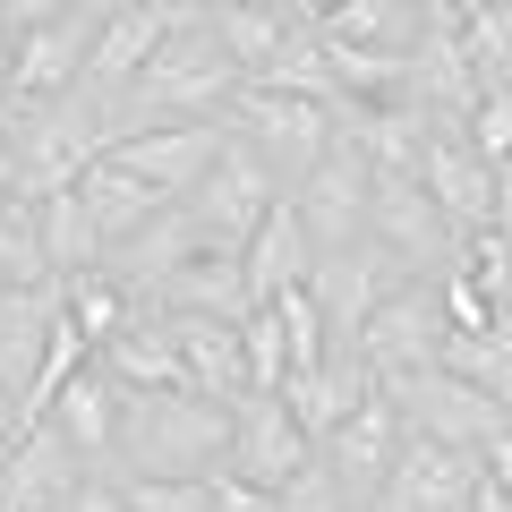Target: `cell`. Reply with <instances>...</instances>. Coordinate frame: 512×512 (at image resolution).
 Returning a JSON list of instances; mask_svg holds the SVG:
<instances>
[{
  "label": "cell",
  "instance_id": "22",
  "mask_svg": "<svg viewBox=\"0 0 512 512\" xmlns=\"http://www.w3.org/2000/svg\"><path fill=\"white\" fill-rule=\"evenodd\" d=\"M103 367L128 384V393H180V384H188L180 333H171V308H163V299H146V308L103 342Z\"/></svg>",
  "mask_w": 512,
  "mask_h": 512
},
{
  "label": "cell",
  "instance_id": "15",
  "mask_svg": "<svg viewBox=\"0 0 512 512\" xmlns=\"http://www.w3.org/2000/svg\"><path fill=\"white\" fill-rule=\"evenodd\" d=\"M86 52H94V18L69 9V18H52V26H35V35L9 43L0 94H9V103H52V94H69L77 77H86Z\"/></svg>",
  "mask_w": 512,
  "mask_h": 512
},
{
  "label": "cell",
  "instance_id": "31",
  "mask_svg": "<svg viewBox=\"0 0 512 512\" xmlns=\"http://www.w3.org/2000/svg\"><path fill=\"white\" fill-rule=\"evenodd\" d=\"M0 282H9V291H26V282H52V265H43L35 197H0Z\"/></svg>",
  "mask_w": 512,
  "mask_h": 512
},
{
  "label": "cell",
  "instance_id": "29",
  "mask_svg": "<svg viewBox=\"0 0 512 512\" xmlns=\"http://www.w3.org/2000/svg\"><path fill=\"white\" fill-rule=\"evenodd\" d=\"M427 9L419 0H342V18L325 26V43H359V52H419L427 35Z\"/></svg>",
  "mask_w": 512,
  "mask_h": 512
},
{
  "label": "cell",
  "instance_id": "18",
  "mask_svg": "<svg viewBox=\"0 0 512 512\" xmlns=\"http://www.w3.org/2000/svg\"><path fill=\"white\" fill-rule=\"evenodd\" d=\"M171 333H180V367H188V393H205V402H248L256 376H248V316H180L171 308Z\"/></svg>",
  "mask_w": 512,
  "mask_h": 512
},
{
  "label": "cell",
  "instance_id": "5",
  "mask_svg": "<svg viewBox=\"0 0 512 512\" xmlns=\"http://www.w3.org/2000/svg\"><path fill=\"white\" fill-rule=\"evenodd\" d=\"M282 197H291V188H282L274 171H265V163H256V154L231 137V128H222L214 171H205V180L188 188L180 205H188V222H197V239H205V248H248V239H256V222L274 214Z\"/></svg>",
  "mask_w": 512,
  "mask_h": 512
},
{
  "label": "cell",
  "instance_id": "39",
  "mask_svg": "<svg viewBox=\"0 0 512 512\" xmlns=\"http://www.w3.org/2000/svg\"><path fill=\"white\" fill-rule=\"evenodd\" d=\"M282 9H291V18H308V26H316V35H325V26H333V18H342V0H282Z\"/></svg>",
  "mask_w": 512,
  "mask_h": 512
},
{
  "label": "cell",
  "instance_id": "27",
  "mask_svg": "<svg viewBox=\"0 0 512 512\" xmlns=\"http://www.w3.org/2000/svg\"><path fill=\"white\" fill-rule=\"evenodd\" d=\"M163 308H180V316H256V282H248V256L239 248H205V256H188L180 274L163 282Z\"/></svg>",
  "mask_w": 512,
  "mask_h": 512
},
{
  "label": "cell",
  "instance_id": "37",
  "mask_svg": "<svg viewBox=\"0 0 512 512\" xmlns=\"http://www.w3.org/2000/svg\"><path fill=\"white\" fill-rule=\"evenodd\" d=\"M77 0H0V18H9V35H35V26H52V18H69Z\"/></svg>",
  "mask_w": 512,
  "mask_h": 512
},
{
  "label": "cell",
  "instance_id": "36",
  "mask_svg": "<svg viewBox=\"0 0 512 512\" xmlns=\"http://www.w3.org/2000/svg\"><path fill=\"white\" fill-rule=\"evenodd\" d=\"M214 512H282V495H274V487H256V478L214 470Z\"/></svg>",
  "mask_w": 512,
  "mask_h": 512
},
{
  "label": "cell",
  "instance_id": "16",
  "mask_svg": "<svg viewBox=\"0 0 512 512\" xmlns=\"http://www.w3.org/2000/svg\"><path fill=\"white\" fill-rule=\"evenodd\" d=\"M180 26H188V0H154V9H120V18H103V26H94V52H86V86L128 94Z\"/></svg>",
  "mask_w": 512,
  "mask_h": 512
},
{
  "label": "cell",
  "instance_id": "20",
  "mask_svg": "<svg viewBox=\"0 0 512 512\" xmlns=\"http://www.w3.org/2000/svg\"><path fill=\"white\" fill-rule=\"evenodd\" d=\"M120 402H128V384L111 376V367H103V350H94V367L60 384V402L43 410V419H52L60 436H69L77 453L94 461V470H111V453H120Z\"/></svg>",
  "mask_w": 512,
  "mask_h": 512
},
{
  "label": "cell",
  "instance_id": "13",
  "mask_svg": "<svg viewBox=\"0 0 512 512\" xmlns=\"http://www.w3.org/2000/svg\"><path fill=\"white\" fill-rule=\"evenodd\" d=\"M419 180H427V197L453 214L461 239L495 231V163L470 146V128H427V163H419Z\"/></svg>",
  "mask_w": 512,
  "mask_h": 512
},
{
  "label": "cell",
  "instance_id": "7",
  "mask_svg": "<svg viewBox=\"0 0 512 512\" xmlns=\"http://www.w3.org/2000/svg\"><path fill=\"white\" fill-rule=\"evenodd\" d=\"M86 478H94V461L52 419H26L9 436V453H0V512H69L86 495Z\"/></svg>",
  "mask_w": 512,
  "mask_h": 512
},
{
  "label": "cell",
  "instance_id": "35",
  "mask_svg": "<svg viewBox=\"0 0 512 512\" xmlns=\"http://www.w3.org/2000/svg\"><path fill=\"white\" fill-rule=\"evenodd\" d=\"M282 512H350V487L333 478V461H325V453H316L308 470L282 487Z\"/></svg>",
  "mask_w": 512,
  "mask_h": 512
},
{
  "label": "cell",
  "instance_id": "11",
  "mask_svg": "<svg viewBox=\"0 0 512 512\" xmlns=\"http://www.w3.org/2000/svg\"><path fill=\"white\" fill-rule=\"evenodd\" d=\"M478 478H487V461L461 453V444H436V436H410L402 453H393V470H384V512H470Z\"/></svg>",
  "mask_w": 512,
  "mask_h": 512
},
{
  "label": "cell",
  "instance_id": "28",
  "mask_svg": "<svg viewBox=\"0 0 512 512\" xmlns=\"http://www.w3.org/2000/svg\"><path fill=\"white\" fill-rule=\"evenodd\" d=\"M35 222H43V265H52V282L94 274V265L111 256L103 222L86 214V197H77V188H43V197H35Z\"/></svg>",
  "mask_w": 512,
  "mask_h": 512
},
{
  "label": "cell",
  "instance_id": "33",
  "mask_svg": "<svg viewBox=\"0 0 512 512\" xmlns=\"http://www.w3.org/2000/svg\"><path fill=\"white\" fill-rule=\"evenodd\" d=\"M128 512H214V478H128Z\"/></svg>",
  "mask_w": 512,
  "mask_h": 512
},
{
  "label": "cell",
  "instance_id": "32",
  "mask_svg": "<svg viewBox=\"0 0 512 512\" xmlns=\"http://www.w3.org/2000/svg\"><path fill=\"white\" fill-rule=\"evenodd\" d=\"M248 376H256V393H282L291 384V333H282L274 308L248 316Z\"/></svg>",
  "mask_w": 512,
  "mask_h": 512
},
{
  "label": "cell",
  "instance_id": "46",
  "mask_svg": "<svg viewBox=\"0 0 512 512\" xmlns=\"http://www.w3.org/2000/svg\"><path fill=\"white\" fill-rule=\"evenodd\" d=\"M350 512H384V504H350Z\"/></svg>",
  "mask_w": 512,
  "mask_h": 512
},
{
  "label": "cell",
  "instance_id": "43",
  "mask_svg": "<svg viewBox=\"0 0 512 512\" xmlns=\"http://www.w3.org/2000/svg\"><path fill=\"white\" fill-rule=\"evenodd\" d=\"M188 9H282V0H188Z\"/></svg>",
  "mask_w": 512,
  "mask_h": 512
},
{
  "label": "cell",
  "instance_id": "49",
  "mask_svg": "<svg viewBox=\"0 0 512 512\" xmlns=\"http://www.w3.org/2000/svg\"><path fill=\"white\" fill-rule=\"evenodd\" d=\"M504 9H512V0H504Z\"/></svg>",
  "mask_w": 512,
  "mask_h": 512
},
{
  "label": "cell",
  "instance_id": "38",
  "mask_svg": "<svg viewBox=\"0 0 512 512\" xmlns=\"http://www.w3.org/2000/svg\"><path fill=\"white\" fill-rule=\"evenodd\" d=\"M69 512H128V487H120V470H94V478H86V495H77Z\"/></svg>",
  "mask_w": 512,
  "mask_h": 512
},
{
  "label": "cell",
  "instance_id": "10",
  "mask_svg": "<svg viewBox=\"0 0 512 512\" xmlns=\"http://www.w3.org/2000/svg\"><path fill=\"white\" fill-rule=\"evenodd\" d=\"M402 265H393V248L384 239H350V248H325L316 256V308H325V325H333V342H359V325L384 308V299L402 291Z\"/></svg>",
  "mask_w": 512,
  "mask_h": 512
},
{
  "label": "cell",
  "instance_id": "40",
  "mask_svg": "<svg viewBox=\"0 0 512 512\" xmlns=\"http://www.w3.org/2000/svg\"><path fill=\"white\" fill-rule=\"evenodd\" d=\"M470 512H512V495L495 487V478H478V495H470Z\"/></svg>",
  "mask_w": 512,
  "mask_h": 512
},
{
  "label": "cell",
  "instance_id": "26",
  "mask_svg": "<svg viewBox=\"0 0 512 512\" xmlns=\"http://www.w3.org/2000/svg\"><path fill=\"white\" fill-rule=\"evenodd\" d=\"M69 188L86 197V214L103 222V239H111V248H120V239H137V231H146V222H154V214L171 205L163 188H154V180H137V171H128L120 154H94V163L77 171Z\"/></svg>",
  "mask_w": 512,
  "mask_h": 512
},
{
  "label": "cell",
  "instance_id": "2",
  "mask_svg": "<svg viewBox=\"0 0 512 512\" xmlns=\"http://www.w3.org/2000/svg\"><path fill=\"white\" fill-rule=\"evenodd\" d=\"M239 86H248L239 60L214 43L205 9H188V26L154 52V69L120 94V137H137V128H180V120H222Z\"/></svg>",
  "mask_w": 512,
  "mask_h": 512
},
{
  "label": "cell",
  "instance_id": "45",
  "mask_svg": "<svg viewBox=\"0 0 512 512\" xmlns=\"http://www.w3.org/2000/svg\"><path fill=\"white\" fill-rule=\"evenodd\" d=\"M478 9H504V0H461V18H478Z\"/></svg>",
  "mask_w": 512,
  "mask_h": 512
},
{
  "label": "cell",
  "instance_id": "42",
  "mask_svg": "<svg viewBox=\"0 0 512 512\" xmlns=\"http://www.w3.org/2000/svg\"><path fill=\"white\" fill-rule=\"evenodd\" d=\"M419 9H427L436 26H461V0H419Z\"/></svg>",
  "mask_w": 512,
  "mask_h": 512
},
{
  "label": "cell",
  "instance_id": "12",
  "mask_svg": "<svg viewBox=\"0 0 512 512\" xmlns=\"http://www.w3.org/2000/svg\"><path fill=\"white\" fill-rule=\"evenodd\" d=\"M376 393H384V376H376V359H367L359 342H333L316 367H291V384H282V402L299 410V427H308L316 444H325L359 402H376Z\"/></svg>",
  "mask_w": 512,
  "mask_h": 512
},
{
  "label": "cell",
  "instance_id": "21",
  "mask_svg": "<svg viewBox=\"0 0 512 512\" xmlns=\"http://www.w3.org/2000/svg\"><path fill=\"white\" fill-rule=\"evenodd\" d=\"M239 256H248L256 308H265V299H282V291H308V282H316V256H325V248H316V231H308V214H299V197H282L274 214L256 222V239H248Z\"/></svg>",
  "mask_w": 512,
  "mask_h": 512
},
{
  "label": "cell",
  "instance_id": "47",
  "mask_svg": "<svg viewBox=\"0 0 512 512\" xmlns=\"http://www.w3.org/2000/svg\"><path fill=\"white\" fill-rule=\"evenodd\" d=\"M0 197H9V188H0Z\"/></svg>",
  "mask_w": 512,
  "mask_h": 512
},
{
  "label": "cell",
  "instance_id": "23",
  "mask_svg": "<svg viewBox=\"0 0 512 512\" xmlns=\"http://www.w3.org/2000/svg\"><path fill=\"white\" fill-rule=\"evenodd\" d=\"M52 325H60V282H26V291H0V384L18 393H35L43 376V350H52Z\"/></svg>",
  "mask_w": 512,
  "mask_h": 512
},
{
  "label": "cell",
  "instance_id": "14",
  "mask_svg": "<svg viewBox=\"0 0 512 512\" xmlns=\"http://www.w3.org/2000/svg\"><path fill=\"white\" fill-rule=\"evenodd\" d=\"M444 333H453L444 291H436V282H402V291L359 325V350L376 359V376H393V367H427L444 350Z\"/></svg>",
  "mask_w": 512,
  "mask_h": 512
},
{
  "label": "cell",
  "instance_id": "34",
  "mask_svg": "<svg viewBox=\"0 0 512 512\" xmlns=\"http://www.w3.org/2000/svg\"><path fill=\"white\" fill-rule=\"evenodd\" d=\"M470 146L487 154V163H512V86H487L470 111Z\"/></svg>",
  "mask_w": 512,
  "mask_h": 512
},
{
  "label": "cell",
  "instance_id": "17",
  "mask_svg": "<svg viewBox=\"0 0 512 512\" xmlns=\"http://www.w3.org/2000/svg\"><path fill=\"white\" fill-rule=\"evenodd\" d=\"M402 444H410L402 410L376 393V402H359V410H350V419L333 427L325 444H316V453L333 461V478L350 487V504H376V495H384V470H393V453H402Z\"/></svg>",
  "mask_w": 512,
  "mask_h": 512
},
{
  "label": "cell",
  "instance_id": "44",
  "mask_svg": "<svg viewBox=\"0 0 512 512\" xmlns=\"http://www.w3.org/2000/svg\"><path fill=\"white\" fill-rule=\"evenodd\" d=\"M9 43H18V35H9V18H0V77H9Z\"/></svg>",
  "mask_w": 512,
  "mask_h": 512
},
{
  "label": "cell",
  "instance_id": "1",
  "mask_svg": "<svg viewBox=\"0 0 512 512\" xmlns=\"http://www.w3.org/2000/svg\"><path fill=\"white\" fill-rule=\"evenodd\" d=\"M231 461V410L205 393H128L120 402V453L111 470L128 478H214Z\"/></svg>",
  "mask_w": 512,
  "mask_h": 512
},
{
  "label": "cell",
  "instance_id": "9",
  "mask_svg": "<svg viewBox=\"0 0 512 512\" xmlns=\"http://www.w3.org/2000/svg\"><path fill=\"white\" fill-rule=\"evenodd\" d=\"M299 197V214H308V231H316V248H350V239H367V205H376V163H367V146L359 137H333V154L308 171V180L291 188Z\"/></svg>",
  "mask_w": 512,
  "mask_h": 512
},
{
  "label": "cell",
  "instance_id": "19",
  "mask_svg": "<svg viewBox=\"0 0 512 512\" xmlns=\"http://www.w3.org/2000/svg\"><path fill=\"white\" fill-rule=\"evenodd\" d=\"M120 154L128 171H137V180H154L163 188L171 205L188 197V188L205 180V171H214V154H222V120H180V128H137V137H120Z\"/></svg>",
  "mask_w": 512,
  "mask_h": 512
},
{
  "label": "cell",
  "instance_id": "4",
  "mask_svg": "<svg viewBox=\"0 0 512 512\" xmlns=\"http://www.w3.org/2000/svg\"><path fill=\"white\" fill-rule=\"evenodd\" d=\"M384 402L402 410L410 436L461 444V453H487V444L512 427V410L495 402V393H478L470 376H453L444 359H427V367H393V376H384Z\"/></svg>",
  "mask_w": 512,
  "mask_h": 512
},
{
  "label": "cell",
  "instance_id": "3",
  "mask_svg": "<svg viewBox=\"0 0 512 512\" xmlns=\"http://www.w3.org/2000/svg\"><path fill=\"white\" fill-rule=\"evenodd\" d=\"M222 128H231V137H239V146H248L265 171H274L282 188H299V180H308V171L333 154V137H342L333 103L291 94V86H239L231 111H222Z\"/></svg>",
  "mask_w": 512,
  "mask_h": 512
},
{
  "label": "cell",
  "instance_id": "6",
  "mask_svg": "<svg viewBox=\"0 0 512 512\" xmlns=\"http://www.w3.org/2000/svg\"><path fill=\"white\" fill-rule=\"evenodd\" d=\"M367 239H384V248H393V265H402L410 282H444L461 256H470V239H461L453 214L427 197V180H376Z\"/></svg>",
  "mask_w": 512,
  "mask_h": 512
},
{
  "label": "cell",
  "instance_id": "48",
  "mask_svg": "<svg viewBox=\"0 0 512 512\" xmlns=\"http://www.w3.org/2000/svg\"><path fill=\"white\" fill-rule=\"evenodd\" d=\"M0 291H9V282H0Z\"/></svg>",
  "mask_w": 512,
  "mask_h": 512
},
{
  "label": "cell",
  "instance_id": "30",
  "mask_svg": "<svg viewBox=\"0 0 512 512\" xmlns=\"http://www.w3.org/2000/svg\"><path fill=\"white\" fill-rule=\"evenodd\" d=\"M137 308H146V299L128 291V282L111 274V265H94V274H69V282H60V316H69V325L86 333L94 350H103V342H111V333H120Z\"/></svg>",
  "mask_w": 512,
  "mask_h": 512
},
{
  "label": "cell",
  "instance_id": "25",
  "mask_svg": "<svg viewBox=\"0 0 512 512\" xmlns=\"http://www.w3.org/2000/svg\"><path fill=\"white\" fill-rule=\"evenodd\" d=\"M205 26H214V43L239 60L248 86H265V77L299 52V35H316V26L291 18V9H205Z\"/></svg>",
  "mask_w": 512,
  "mask_h": 512
},
{
  "label": "cell",
  "instance_id": "8",
  "mask_svg": "<svg viewBox=\"0 0 512 512\" xmlns=\"http://www.w3.org/2000/svg\"><path fill=\"white\" fill-rule=\"evenodd\" d=\"M308 461H316V436L299 427V410L282 402V393H248V402H231V461H222L231 478H256V487L282 495Z\"/></svg>",
  "mask_w": 512,
  "mask_h": 512
},
{
  "label": "cell",
  "instance_id": "24",
  "mask_svg": "<svg viewBox=\"0 0 512 512\" xmlns=\"http://www.w3.org/2000/svg\"><path fill=\"white\" fill-rule=\"evenodd\" d=\"M188 256H205L197 222H188V205H163V214H154V222H146L137 239H120V248H111L103 265H111V274H120V282H128L137 299H163V282L180 274Z\"/></svg>",
  "mask_w": 512,
  "mask_h": 512
},
{
  "label": "cell",
  "instance_id": "41",
  "mask_svg": "<svg viewBox=\"0 0 512 512\" xmlns=\"http://www.w3.org/2000/svg\"><path fill=\"white\" fill-rule=\"evenodd\" d=\"M18 427H26V410H18V393H9V384H0V444L18 436Z\"/></svg>",
  "mask_w": 512,
  "mask_h": 512
}]
</instances>
